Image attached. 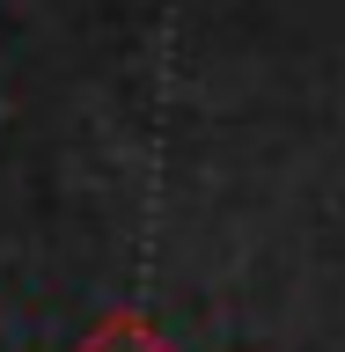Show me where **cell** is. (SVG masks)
I'll use <instances>...</instances> for the list:
<instances>
[{
	"label": "cell",
	"mask_w": 345,
	"mask_h": 352,
	"mask_svg": "<svg viewBox=\"0 0 345 352\" xmlns=\"http://www.w3.org/2000/svg\"><path fill=\"white\" fill-rule=\"evenodd\" d=\"M81 352H169V345H162V338H154V330L140 323V316H110V323L96 330V338H88Z\"/></svg>",
	"instance_id": "cell-1"
}]
</instances>
